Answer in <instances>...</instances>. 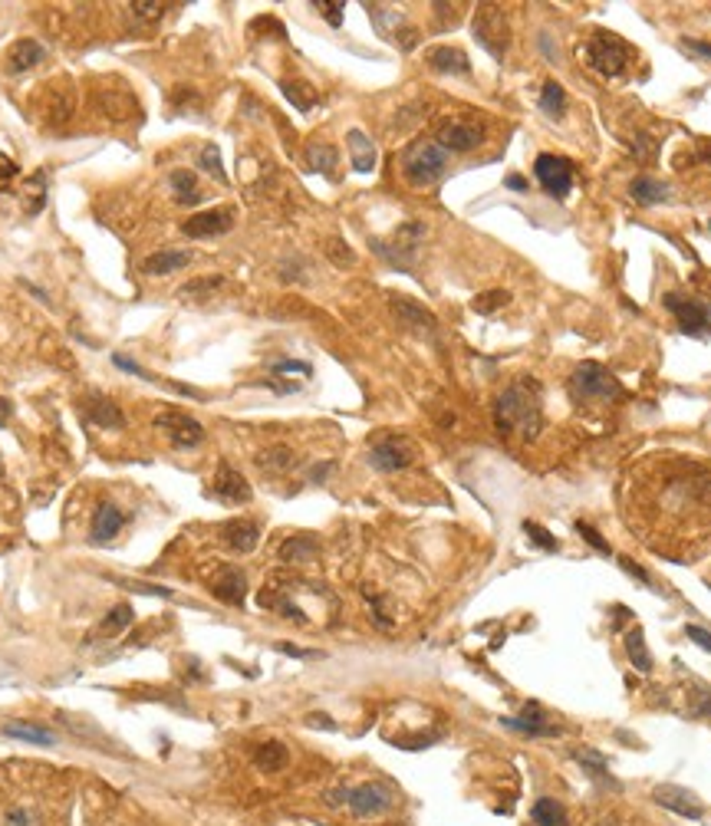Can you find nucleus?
Returning <instances> with one entry per match:
<instances>
[{
  "instance_id": "42",
  "label": "nucleus",
  "mask_w": 711,
  "mask_h": 826,
  "mask_svg": "<svg viewBox=\"0 0 711 826\" xmlns=\"http://www.w3.org/2000/svg\"><path fill=\"white\" fill-rule=\"evenodd\" d=\"M17 175H20V165L14 162L10 155L0 152V191H7V188H10V182H14Z\"/></svg>"
},
{
  "instance_id": "53",
  "label": "nucleus",
  "mask_w": 711,
  "mask_h": 826,
  "mask_svg": "<svg viewBox=\"0 0 711 826\" xmlns=\"http://www.w3.org/2000/svg\"><path fill=\"white\" fill-rule=\"evenodd\" d=\"M132 10H136L138 17H158L165 10V4H132Z\"/></svg>"
},
{
  "instance_id": "26",
  "label": "nucleus",
  "mask_w": 711,
  "mask_h": 826,
  "mask_svg": "<svg viewBox=\"0 0 711 826\" xmlns=\"http://www.w3.org/2000/svg\"><path fill=\"white\" fill-rule=\"evenodd\" d=\"M630 195L636 204H646V208H652V204H662V201H668V185L659 182V178H649V175H639L636 182L630 185Z\"/></svg>"
},
{
  "instance_id": "36",
  "label": "nucleus",
  "mask_w": 711,
  "mask_h": 826,
  "mask_svg": "<svg viewBox=\"0 0 711 826\" xmlns=\"http://www.w3.org/2000/svg\"><path fill=\"white\" fill-rule=\"evenodd\" d=\"M540 109L547 112V116H564L566 90L560 82H547V86H544V92H540Z\"/></svg>"
},
{
  "instance_id": "7",
  "label": "nucleus",
  "mask_w": 711,
  "mask_h": 826,
  "mask_svg": "<svg viewBox=\"0 0 711 826\" xmlns=\"http://www.w3.org/2000/svg\"><path fill=\"white\" fill-rule=\"evenodd\" d=\"M415 458H419V448L405 435H383L375 438L373 448H369V464H373L375 471H402Z\"/></svg>"
},
{
  "instance_id": "52",
  "label": "nucleus",
  "mask_w": 711,
  "mask_h": 826,
  "mask_svg": "<svg viewBox=\"0 0 711 826\" xmlns=\"http://www.w3.org/2000/svg\"><path fill=\"white\" fill-rule=\"evenodd\" d=\"M620 566H622V570H626V573H630V576H636L639 583H646V586H652V580H649V573L642 570V566H636V564H632L630 556H620Z\"/></svg>"
},
{
  "instance_id": "58",
  "label": "nucleus",
  "mask_w": 711,
  "mask_h": 826,
  "mask_svg": "<svg viewBox=\"0 0 711 826\" xmlns=\"http://www.w3.org/2000/svg\"><path fill=\"white\" fill-rule=\"evenodd\" d=\"M708 227H711V224H708Z\"/></svg>"
},
{
  "instance_id": "30",
  "label": "nucleus",
  "mask_w": 711,
  "mask_h": 826,
  "mask_svg": "<svg viewBox=\"0 0 711 826\" xmlns=\"http://www.w3.org/2000/svg\"><path fill=\"white\" fill-rule=\"evenodd\" d=\"M307 165L319 175H333V168L339 165V152L333 146H327V142H313L307 148Z\"/></svg>"
},
{
  "instance_id": "9",
  "label": "nucleus",
  "mask_w": 711,
  "mask_h": 826,
  "mask_svg": "<svg viewBox=\"0 0 711 826\" xmlns=\"http://www.w3.org/2000/svg\"><path fill=\"white\" fill-rule=\"evenodd\" d=\"M666 307L675 319H678V329L685 337L705 339L711 337V309L702 300H688V297H678V293H668Z\"/></svg>"
},
{
  "instance_id": "32",
  "label": "nucleus",
  "mask_w": 711,
  "mask_h": 826,
  "mask_svg": "<svg viewBox=\"0 0 711 826\" xmlns=\"http://www.w3.org/2000/svg\"><path fill=\"white\" fill-rule=\"evenodd\" d=\"M132 626V606L128 603H118V606L109 609V616L100 622V636H118V632H126V629Z\"/></svg>"
},
{
  "instance_id": "34",
  "label": "nucleus",
  "mask_w": 711,
  "mask_h": 826,
  "mask_svg": "<svg viewBox=\"0 0 711 826\" xmlns=\"http://www.w3.org/2000/svg\"><path fill=\"white\" fill-rule=\"evenodd\" d=\"M172 188H175V198L182 201V204H194V201L201 198L198 182H194V172H188V168L172 172Z\"/></svg>"
},
{
  "instance_id": "10",
  "label": "nucleus",
  "mask_w": 711,
  "mask_h": 826,
  "mask_svg": "<svg viewBox=\"0 0 711 826\" xmlns=\"http://www.w3.org/2000/svg\"><path fill=\"white\" fill-rule=\"evenodd\" d=\"M534 175H537V182L544 185L550 198H566L570 188H574V165L560 158V155H537Z\"/></svg>"
},
{
  "instance_id": "50",
  "label": "nucleus",
  "mask_w": 711,
  "mask_h": 826,
  "mask_svg": "<svg viewBox=\"0 0 711 826\" xmlns=\"http://www.w3.org/2000/svg\"><path fill=\"white\" fill-rule=\"evenodd\" d=\"M327 254L333 257L337 263H353V251H346V244H343V241H329Z\"/></svg>"
},
{
  "instance_id": "22",
  "label": "nucleus",
  "mask_w": 711,
  "mask_h": 826,
  "mask_svg": "<svg viewBox=\"0 0 711 826\" xmlns=\"http://www.w3.org/2000/svg\"><path fill=\"white\" fill-rule=\"evenodd\" d=\"M188 261H192V257L185 254V251L165 247V251H156L152 257H146V261H142V273H148V277H165V273L182 271Z\"/></svg>"
},
{
  "instance_id": "45",
  "label": "nucleus",
  "mask_w": 711,
  "mask_h": 826,
  "mask_svg": "<svg viewBox=\"0 0 711 826\" xmlns=\"http://www.w3.org/2000/svg\"><path fill=\"white\" fill-rule=\"evenodd\" d=\"M7 826H37V817L27 807H14L7 810Z\"/></svg>"
},
{
  "instance_id": "28",
  "label": "nucleus",
  "mask_w": 711,
  "mask_h": 826,
  "mask_svg": "<svg viewBox=\"0 0 711 826\" xmlns=\"http://www.w3.org/2000/svg\"><path fill=\"white\" fill-rule=\"evenodd\" d=\"M530 820H534V826H570L566 810L550 797H540L537 803L530 807Z\"/></svg>"
},
{
  "instance_id": "46",
  "label": "nucleus",
  "mask_w": 711,
  "mask_h": 826,
  "mask_svg": "<svg viewBox=\"0 0 711 826\" xmlns=\"http://www.w3.org/2000/svg\"><path fill=\"white\" fill-rule=\"evenodd\" d=\"M112 366L116 369H122V373H132V375H138V379H148V373L142 369V366L136 363V359H128V356H118V353H112Z\"/></svg>"
},
{
  "instance_id": "6",
  "label": "nucleus",
  "mask_w": 711,
  "mask_h": 826,
  "mask_svg": "<svg viewBox=\"0 0 711 826\" xmlns=\"http://www.w3.org/2000/svg\"><path fill=\"white\" fill-rule=\"evenodd\" d=\"M329 803H346L356 817H379L385 810L393 807V793L383 787V783H359V787H343L329 793Z\"/></svg>"
},
{
  "instance_id": "55",
  "label": "nucleus",
  "mask_w": 711,
  "mask_h": 826,
  "mask_svg": "<svg viewBox=\"0 0 711 826\" xmlns=\"http://www.w3.org/2000/svg\"><path fill=\"white\" fill-rule=\"evenodd\" d=\"M10 412H14V405H10V399H0V425H7Z\"/></svg>"
},
{
  "instance_id": "16",
  "label": "nucleus",
  "mask_w": 711,
  "mask_h": 826,
  "mask_svg": "<svg viewBox=\"0 0 711 826\" xmlns=\"http://www.w3.org/2000/svg\"><path fill=\"white\" fill-rule=\"evenodd\" d=\"M221 540L237 554H251L261 544V527L254 520H231V524L221 527Z\"/></svg>"
},
{
  "instance_id": "20",
  "label": "nucleus",
  "mask_w": 711,
  "mask_h": 826,
  "mask_svg": "<svg viewBox=\"0 0 711 826\" xmlns=\"http://www.w3.org/2000/svg\"><path fill=\"white\" fill-rule=\"evenodd\" d=\"M43 60H46V50L37 43V40H17V43L10 46L7 70L10 73H27V70H33L37 63H43Z\"/></svg>"
},
{
  "instance_id": "12",
  "label": "nucleus",
  "mask_w": 711,
  "mask_h": 826,
  "mask_svg": "<svg viewBox=\"0 0 711 826\" xmlns=\"http://www.w3.org/2000/svg\"><path fill=\"white\" fill-rule=\"evenodd\" d=\"M231 227H234V208H208V211L192 214V218L182 224V231L188 237H218V234H228Z\"/></svg>"
},
{
  "instance_id": "5",
  "label": "nucleus",
  "mask_w": 711,
  "mask_h": 826,
  "mask_svg": "<svg viewBox=\"0 0 711 826\" xmlns=\"http://www.w3.org/2000/svg\"><path fill=\"white\" fill-rule=\"evenodd\" d=\"M474 40L494 56V60H504V50L511 43V27H507V14H504L498 4H481L474 10L471 20Z\"/></svg>"
},
{
  "instance_id": "37",
  "label": "nucleus",
  "mask_w": 711,
  "mask_h": 826,
  "mask_svg": "<svg viewBox=\"0 0 711 826\" xmlns=\"http://www.w3.org/2000/svg\"><path fill=\"white\" fill-rule=\"evenodd\" d=\"M280 90L300 112L313 109V102H317V92H313V86H307V82H283Z\"/></svg>"
},
{
  "instance_id": "49",
  "label": "nucleus",
  "mask_w": 711,
  "mask_h": 826,
  "mask_svg": "<svg viewBox=\"0 0 711 826\" xmlns=\"http://www.w3.org/2000/svg\"><path fill=\"white\" fill-rule=\"evenodd\" d=\"M221 277H211V280H194V283H188V287H182V297H192V293H208V290H214V287H221Z\"/></svg>"
},
{
  "instance_id": "2",
  "label": "nucleus",
  "mask_w": 711,
  "mask_h": 826,
  "mask_svg": "<svg viewBox=\"0 0 711 826\" xmlns=\"http://www.w3.org/2000/svg\"><path fill=\"white\" fill-rule=\"evenodd\" d=\"M580 60L590 66L592 73L606 76V80H616V76L626 73V66L632 60V50L630 43L610 30H596L586 37V43L580 46Z\"/></svg>"
},
{
  "instance_id": "21",
  "label": "nucleus",
  "mask_w": 711,
  "mask_h": 826,
  "mask_svg": "<svg viewBox=\"0 0 711 826\" xmlns=\"http://www.w3.org/2000/svg\"><path fill=\"white\" fill-rule=\"evenodd\" d=\"M393 309H395V317H399L402 327H412V329L419 327V329H429V333H435L438 319L431 317L425 307H419L415 300H409V297H393Z\"/></svg>"
},
{
  "instance_id": "44",
  "label": "nucleus",
  "mask_w": 711,
  "mask_h": 826,
  "mask_svg": "<svg viewBox=\"0 0 711 826\" xmlns=\"http://www.w3.org/2000/svg\"><path fill=\"white\" fill-rule=\"evenodd\" d=\"M264 464L267 468H290L293 464L290 448H270V451L264 454Z\"/></svg>"
},
{
  "instance_id": "48",
  "label": "nucleus",
  "mask_w": 711,
  "mask_h": 826,
  "mask_svg": "<svg viewBox=\"0 0 711 826\" xmlns=\"http://www.w3.org/2000/svg\"><path fill=\"white\" fill-rule=\"evenodd\" d=\"M274 373H300V375H310V363H300V359H280L274 366Z\"/></svg>"
},
{
  "instance_id": "47",
  "label": "nucleus",
  "mask_w": 711,
  "mask_h": 826,
  "mask_svg": "<svg viewBox=\"0 0 711 826\" xmlns=\"http://www.w3.org/2000/svg\"><path fill=\"white\" fill-rule=\"evenodd\" d=\"M685 636L692 639L698 649H705V652H711V632L708 629H702V626H685Z\"/></svg>"
},
{
  "instance_id": "40",
  "label": "nucleus",
  "mask_w": 711,
  "mask_h": 826,
  "mask_svg": "<svg viewBox=\"0 0 711 826\" xmlns=\"http://www.w3.org/2000/svg\"><path fill=\"white\" fill-rule=\"evenodd\" d=\"M576 534L583 536V540H586V544H590V546H592V550H596V554H602V556H610V544H606V540H602V536H600V534H596V530H592V527H590V524H583V520H576Z\"/></svg>"
},
{
  "instance_id": "29",
  "label": "nucleus",
  "mask_w": 711,
  "mask_h": 826,
  "mask_svg": "<svg viewBox=\"0 0 711 826\" xmlns=\"http://www.w3.org/2000/svg\"><path fill=\"white\" fill-rule=\"evenodd\" d=\"M254 764L261 767V771H267V774L283 771V764H287V747H283L280 741H267V745H257Z\"/></svg>"
},
{
  "instance_id": "23",
  "label": "nucleus",
  "mask_w": 711,
  "mask_h": 826,
  "mask_svg": "<svg viewBox=\"0 0 711 826\" xmlns=\"http://www.w3.org/2000/svg\"><path fill=\"white\" fill-rule=\"evenodd\" d=\"M122 524H126V514L116 508V504H100L96 508V517H92V540H112V536L122 530Z\"/></svg>"
},
{
  "instance_id": "17",
  "label": "nucleus",
  "mask_w": 711,
  "mask_h": 826,
  "mask_svg": "<svg viewBox=\"0 0 711 826\" xmlns=\"http://www.w3.org/2000/svg\"><path fill=\"white\" fill-rule=\"evenodd\" d=\"M501 725L511 727V731H517V735H527V737H556L560 735V727L556 725H544L537 705H527V711H524L520 717H501Z\"/></svg>"
},
{
  "instance_id": "3",
  "label": "nucleus",
  "mask_w": 711,
  "mask_h": 826,
  "mask_svg": "<svg viewBox=\"0 0 711 826\" xmlns=\"http://www.w3.org/2000/svg\"><path fill=\"white\" fill-rule=\"evenodd\" d=\"M448 168V152L438 142H415V146L405 152L402 158V172H405V182L415 185V188H429L435 185Z\"/></svg>"
},
{
  "instance_id": "13",
  "label": "nucleus",
  "mask_w": 711,
  "mask_h": 826,
  "mask_svg": "<svg viewBox=\"0 0 711 826\" xmlns=\"http://www.w3.org/2000/svg\"><path fill=\"white\" fill-rule=\"evenodd\" d=\"M214 498L224 500V504H247L251 500V484H247L244 474L221 461L218 474H214Z\"/></svg>"
},
{
  "instance_id": "43",
  "label": "nucleus",
  "mask_w": 711,
  "mask_h": 826,
  "mask_svg": "<svg viewBox=\"0 0 711 826\" xmlns=\"http://www.w3.org/2000/svg\"><path fill=\"white\" fill-rule=\"evenodd\" d=\"M313 7H317L323 17H327L329 27H339V24H343V4H327V0H317Z\"/></svg>"
},
{
  "instance_id": "1",
  "label": "nucleus",
  "mask_w": 711,
  "mask_h": 826,
  "mask_svg": "<svg viewBox=\"0 0 711 826\" xmlns=\"http://www.w3.org/2000/svg\"><path fill=\"white\" fill-rule=\"evenodd\" d=\"M494 425L501 435H520L524 441L537 438L544 425V409H540V385L534 379H517L498 395L494 402Z\"/></svg>"
},
{
  "instance_id": "24",
  "label": "nucleus",
  "mask_w": 711,
  "mask_h": 826,
  "mask_svg": "<svg viewBox=\"0 0 711 826\" xmlns=\"http://www.w3.org/2000/svg\"><path fill=\"white\" fill-rule=\"evenodd\" d=\"M319 554V546L313 536L300 534V536H290L287 544L280 546V560L283 564H293V566H303V564H313Z\"/></svg>"
},
{
  "instance_id": "39",
  "label": "nucleus",
  "mask_w": 711,
  "mask_h": 826,
  "mask_svg": "<svg viewBox=\"0 0 711 826\" xmlns=\"http://www.w3.org/2000/svg\"><path fill=\"white\" fill-rule=\"evenodd\" d=\"M524 534H527L530 540H534V544H537V546H544V550H547V554H556V550H560V546H556V540H554V536H550L547 530H544V527H540V524H534V520H527V524H524Z\"/></svg>"
},
{
  "instance_id": "8",
  "label": "nucleus",
  "mask_w": 711,
  "mask_h": 826,
  "mask_svg": "<svg viewBox=\"0 0 711 826\" xmlns=\"http://www.w3.org/2000/svg\"><path fill=\"white\" fill-rule=\"evenodd\" d=\"M484 142L481 119L474 116H448L438 128V146L445 152H471Z\"/></svg>"
},
{
  "instance_id": "14",
  "label": "nucleus",
  "mask_w": 711,
  "mask_h": 826,
  "mask_svg": "<svg viewBox=\"0 0 711 826\" xmlns=\"http://www.w3.org/2000/svg\"><path fill=\"white\" fill-rule=\"evenodd\" d=\"M656 803L659 807H666V810H672V813H678V817H685V820H702V803L695 800V793H688V790H682V787H659L656 793Z\"/></svg>"
},
{
  "instance_id": "15",
  "label": "nucleus",
  "mask_w": 711,
  "mask_h": 826,
  "mask_svg": "<svg viewBox=\"0 0 711 826\" xmlns=\"http://www.w3.org/2000/svg\"><path fill=\"white\" fill-rule=\"evenodd\" d=\"M429 66L435 73H448V76H468L471 73V60H468L458 46H431L425 53Z\"/></svg>"
},
{
  "instance_id": "25",
  "label": "nucleus",
  "mask_w": 711,
  "mask_h": 826,
  "mask_svg": "<svg viewBox=\"0 0 711 826\" xmlns=\"http://www.w3.org/2000/svg\"><path fill=\"white\" fill-rule=\"evenodd\" d=\"M349 142V155H353V168L359 175H369L375 168V146L369 142V136L365 132H359V128H353L346 136Z\"/></svg>"
},
{
  "instance_id": "4",
  "label": "nucleus",
  "mask_w": 711,
  "mask_h": 826,
  "mask_svg": "<svg viewBox=\"0 0 711 826\" xmlns=\"http://www.w3.org/2000/svg\"><path fill=\"white\" fill-rule=\"evenodd\" d=\"M620 379L600 363H583L570 379V395L576 405H592V402H612L620 395Z\"/></svg>"
},
{
  "instance_id": "51",
  "label": "nucleus",
  "mask_w": 711,
  "mask_h": 826,
  "mask_svg": "<svg viewBox=\"0 0 711 826\" xmlns=\"http://www.w3.org/2000/svg\"><path fill=\"white\" fill-rule=\"evenodd\" d=\"M126 586H128V590H136V593H152V596H162V600H168V596H172V590L156 586V583H132V580H128Z\"/></svg>"
},
{
  "instance_id": "35",
  "label": "nucleus",
  "mask_w": 711,
  "mask_h": 826,
  "mask_svg": "<svg viewBox=\"0 0 711 826\" xmlns=\"http://www.w3.org/2000/svg\"><path fill=\"white\" fill-rule=\"evenodd\" d=\"M511 303V293L507 290H488V293H478L471 303L474 313H481V317H491V313H498V309H504Z\"/></svg>"
},
{
  "instance_id": "56",
  "label": "nucleus",
  "mask_w": 711,
  "mask_h": 826,
  "mask_svg": "<svg viewBox=\"0 0 711 826\" xmlns=\"http://www.w3.org/2000/svg\"><path fill=\"white\" fill-rule=\"evenodd\" d=\"M504 185H507V188H514V191H524V188H527V182H524L520 175H511V178H507Z\"/></svg>"
},
{
  "instance_id": "57",
  "label": "nucleus",
  "mask_w": 711,
  "mask_h": 826,
  "mask_svg": "<svg viewBox=\"0 0 711 826\" xmlns=\"http://www.w3.org/2000/svg\"><path fill=\"white\" fill-rule=\"evenodd\" d=\"M329 468H333V464H319V468H313V481H323Z\"/></svg>"
},
{
  "instance_id": "33",
  "label": "nucleus",
  "mask_w": 711,
  "mask_h": 826,
  "mask_svg": "<svg viewBox=\"0 0 711 826\" xmlns=\"http://www.w3.org/2000/svg\"><path fill=\"white\" fill-rule=\"evenodd\" d=\"M46 185H50V182H46V172H33L27 182H24V195H27V208H24V211H27V214H40V211H43V204H46Z\"/></svg>"
},
{
  "instance_id": "18",
  "label": "nucleus",
  "mask_w": 711,
  "mask_h": 826,
  "mask_svg": "<svg viewBox=\"0 0 711 826\" xmlns=\"http://www.w3.org/2000/svg\"><path fill=\"white\" fill-rule=\"evenodd\" d=\"M211 593L218 596L221 603L228 606H244V596H247V580L241 570H221L211 583Z\"/></svg>"
},
{
  "instance_id": "41",
  "label": "nucleus",
  "mask_w": 711,
  "mask_h": 826,
  "mask_svg": "<svg viewBox=\"0 0 711 826\" xmlns=\"http://www.w3.org/2000/svg\"><path fill=\"white\" fill-rule=\"evenodd\" d=\"M576 761L583 764V767H590L592 777H606V757L596 751H576Z\"/></svg>"
},
{
  "instance_id": "38",
  "label": "nucleus",
  "mask_w": 711,
  "mask_h": 826,
  "mask_svg": "<svg viewBox=\"0 0 711 826\" xmlns=\"http://www.w3.org/2000/svg\"><path fill=\"white\" fill-rule=\"evenodd\" d=\"M201 168H204L214 182H221V185L228 182V172H224V165H221V148L214 146V142H208L204 152H201Z\"/></svg>"
},
{
  "instance_id": "31",
  "label": "nucleus",
  "mask_w": 711,
  "mask_h": 826,
  "mask_svg": "<svg viewBox=\"0 0 711 826\" xmlns=\"http://www.w3.org/2000/svg\"><path fill=\"white\" fill-rule=\"evenodd\" d=\"M626 655H630V662L636 665L639 672H652V655H649L646 636H642V629L639 626L626 636Z\"/></svg>"
},
{
  "instance_id": "54",
  "label": "nucleus",
  "mask_w": 711,
  "mask_h": 826,
  "mask_svg": "<svg viewBox=\"0 0 711 826\" xmlns=\"http://www.w3.org/2000/svg\"><path fill=\"white\" fill-rule=\"evenodd\" d=\"M685 50H692V53L711 60V43H705V40H685Z\"/></svg>"
},
{
  "instance_id": "27",
  "label": "nucleus",
  "mask_w": 711,
  "mask_h": 826,
  "mask_svg": "<svg viewBox=\"0 0 711 826\" xmlns=\"http://www.w3.org/2000/svg\"><path fill=\"white\" fill-rule=\"evenodd\" d=\"M4 735L17 737V741H30V745H56L53 731L43 725H33V721H10V725H4Z\"/></svg>"
},
{
  "instance_id": "11",
  "label": "nucleus",
  "mask_w": 711,
  "mask_h": 826,
  "mask_svg": "<svg viewBox=\"0 0 711 826\" xmlns=\"http://www.w3.org/2000/svg\"><path fill=\"white\" fill-rule=\"evenodd\" d=\"M156 428L165 432V438L178 448H194L204 441V425L198 418H192L188 412H162L156 418Z\"/></svg>"
},
{
  "instance_id": "19",
  "label": "nucleus",
  "mask_w": 711,
  "mask_h": 826,
  "mask_svg": "<svg viewBox=\"0 0 711 826\" xmlns=\"http://www.w3.org/2000/svg\"><path fill=\"white\" fill-rule=\"evenodd\" d=\"M82 409H86V418H90L92 425H100V428H122L126 425L122 409H118L112 399H106V395H90Z\"/></svg>"
}]
</instances>
